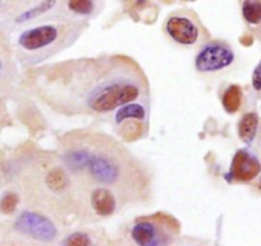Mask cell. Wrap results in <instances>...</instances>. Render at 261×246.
Returning <instances> with one entry per match:
<instances>
[{"mask_svg": "<svg viewBox=\"0 0 261 246\" xmlns=\"http://www.w3.org/2000/svg\"><path fill=\"white\" fill-rule=\"evenodd\" d=\"M234 60V53L228 45L212 42L204 46L195 59V66L201 73L218 71L231 65Z\"/></svg>", "mask_w": 261, "mask_h": 246, "instance_id": "6da1fadb", "label": "cell"}, {"mask_svg": "<svg viewBox=\"0 0 261 246\" xmlns=\"http://www.w3.org/2000/svg\"><path fill=\"white\" fill-rule=\"evenodd\" d=\"M14 227L20 234L43 242L53 241L58 235L55 225L47 217L33 212H23L15 221Z\"/></svg>", "mask_w": 261, "mask_h": 246, "instance_id": "7a4b0ae2", "label": "cell"}, {"mask_svg": "<svg viewBox=\"0 0 261 246\" xmlns=\"http://www.w3.org/2000/svg\"><path fill=\"white\" fill-rule=\"evenodd\" d=\"M87 168L92 178L97 183L103 184V185H114L120 180V175H121L119 163L102 153L91 152Z\"/></svg>", "mask_w": 261, "mask_h": 246, "instance_id": "3957f363", "label": "cell"}, {"mask_svg": "<svg viewBox=\"0 0 261 246\" xmlns=\"http://www.w3.org/2000/svg\"><path fill=\"white\" fill-rule=\"evenodd\" d=\"M59 37V28L54 24H42L24 31L18 38V43L27 51H40L53 45Z\"/></svg>", "mask_w": 261, "mask_h": 246, "instance_id": "277c9868", "label": "cell"}, {"mask_svg": "<svg viewBox=\"0 0 261 246\" xmlns=\"http://www.w3.org/2000/svg\"><path fill=\"white\" fill-rule=\"evenodd\" d=\"M261 173V163L256 156L247 150H240L232 160L229 175L233 180L249 183Z\"/></svg>", "mask_w": 261, "mask_h": 246, "instance_id": "5b68a950", "label": "cell"}, {"mask_svg": "<svg viewBox=\"0 0 261 246\" xmlns=\"http://www.w3.org/2000/svg\"><path fill=\"white\" fill-rule=\"evenodd\" d=\"M166 30L170 37L180 45H194L199 38L198 26L190 18L173 15L167 20Z\"/></svg>", "mask_w": 261, "mask_h": 246, "instance_id": "8992f818", "label": "cell"}, {"mask_svg": "<svg viewBox=\"0 0 261 246\" xmlns=\"http://www.w3.org/2000/svg\"><path fill=\"white\" fill-rule=\"evenodd\" d=\"M132 236L138 245L142 246H155L167 242V240L163 239L162 235H160L157 227L152 222L147 221L135 225L132 230Z\"/></svg>", "mask_w": 261, "mask_h": 246, "instance_id": "52a82bcc", "label": "cell"}, {"mask_svg": "<svg viewBox=\"0 0 261 246\" xmlns=\"http://www.w3.org/2000/svg\"><path fill=\"white\" fill-rule=\"evenodd\" d=\"M91 203L98 216H111L116 209V198L106 188H98L92 193Z\"/></svg>", "mask_w": 261, "mask_h": 246, "instance_id": "ba28073f", "label": "cell"}, {"mask_svg": "<svg viewBox=\"0 0 261 246\" xmlns=\"http://www.w3.org/2000/svg\"><path fill=\"white\" fill-rule=\"evenodd\" d=\"M148 111L143 104H138V102H129L117 109L116 115H115V120L117 124H122L129 120H138V121L145 122L147 121Z\"/></svg>", "mask_w": 261, "mask_h": 246, "instance_id": "9c48e42d", "label": "cell"}, {"mask_svg": "<svg viewBox=\"0 0 261 246\" xmlns=\"http://www.w3.org/2000/svg\"><path fill=\"white\" fill-rule=\"evenodd\" d=\"M257 127H259V116L255 112H247L242 116L239 124L240 139L246 144H251L256 137Z\"/></svg>", "mask_w": 261, "mask_h": 246, "instance_id": "30bf717a", "label": "cell"}, {"mask_svg": "<svg viewBox=\"0 0 261 246\" xmlns=\"http://www.w3.org/2000/svg\"><path fill=\"white\" fill-rule=\"evenodd\" d=\"M222 104H223L224 110H226L228 114H234L240 110L242 104V89L240 86H229L226 89L223 94V99H222Z\"/></svg>", "mask_w": 261, "mask_h": 246, "instance_id": "8fae6325", "label": "cell"}, {"mask_svg": "<svg viewBox=\"0 0 261 246\" xmlns=\"http://www.w3.org/2000/svg\"><path fill=\"white\" fill-rule=\"evenodd\" d=\"M89 155H91V151L79 148V150L69 151L68 153H65L64 160H65L66 166L75 173V171H82L83 168H87Z\"/></svg>", "mask_w": 261, "mask_h": 246, "instance_id": "7c38bea8", "label": "cell"}, {"mask_svg": "<svg viewBox=\"0 0 261 246\" xmlns=\"http://www.w3.org/2000/svg\"><path fill=\"white\" fill-rule=\"evenodd\" d=\"M46 183L53 191H63L68 188L69 179L61 168H53L46 176Z\"/></svg>", "mask_w": 261, "mask_h": 246, "instance_id": "4fadbf2b", "label": "cell"}, {"mask_svg": "<svg viewBox=\"0 0 261 246\" xmlns=\"http://www.w3.org/2000/svg\"><path fill=\"white\" fill-rule=\"evenodd\" d=\"M242 14L251 24L261 22V0H245L242 5Z\"/></svg>", "mask_w": 261, "mask_h": 246, "instance_id": "5bb4252c", "label": "cell"}, {"mask_svg": "<svg viewBox=\"0 0 261 246\" xmlns=\"http://www.w3.org/2000/svg\"><path fill=\"white\" fill-rule=\"evenodd\" d=\"M55 4H56V0H43V2H41L38 5H36V7L28 9L27 12L22 13L20 15H18L17 22L23 23V22H27V20L33 19V18L38 17V15L43 14V13L48 12L50 9H53L54 5Z\"/></svg>", "mask_w": 261, "mask_h": 246, "instance_id": "9a60e30c", "label": "cell"}, {"mask_svg": "<svg viewBox=\"0 0 261 246\" xmlns=\"http://www.w3.org/2000/svg\"><path fill=\"white\" fill-rule=\"evenodd\" d=\"M68 8L76 14L88 15L94 9V0H68Z\"/></svg>", "mask_w": 261, "mask_h": 246, "instance_id": "2e32d148", "label": "cell"}, {"mask_svg": "<svg viewBox=\"0 0 261 246\" xmlns=\"http://www.w3.org/2000/svg\"><path fill=\"white\" fill-rule=\"evenodd\" d=\"M19 198L14 193H8L0 201V212L4 214H10L15 211Z\"/></svg>", "mask_w": 261, "mask_h": 246, "instance_id": "e0dca14e", "label": "cell"}, {"mask_svg": "<svg viewBox=\"0 0 261 246\" xmlns=\"http://www.w3.org/2000/svg\"><path fill=\"white\" fill-rule=\"evenodd\" d=\"M64 245H71V246H86V245H91L92 241L86 234H81V232H75V234L70 235V236L66 237L63 242Z\"/></svg>", "mask_w": 261, "mask_h": 246, "instance_id": "ac0fdd59", "label": "cell"}, {"mask_svg": "<svg viewBox=\"0 0 261 246\" xmlns=\"http://www.w3.org/2000/svg\"><path fill=\"white\" fill-rule=\"evenodd\" d=\"M252 87H254L255 91H261V60L255 66L254 73H252Z\"/></svg>", "mask_w": 261, "mask_h": 246, "instance_id": "d6986e66", "label": "cell"}, {"mask_svg": "<svg viewBox=\"0 0 261 246\" xmlns=\"http://www.w3.org/2000/svg\"><path fill=\"white\" fill-rule=\"evenodd\" d=\"M186 2H194V0H186Z\"/></svg>", "mask_w": 261, "mask_h": 246, "instance_id": "ffe728a7", "label": "cell"}, {"mask_svg": "<svg viewBox=\"0 0 261 246\" xmlns=\"http://www.w3.org/2000/svg\"><path fill=\"white\" fill-rule=\"evenodd\" d=\"M0 69H2V61H0Z\"/></svg>", "mask_w": 261, "mask_h": 246, "instance_id": "44dd1931", "label": "cell"}]
</instances>
